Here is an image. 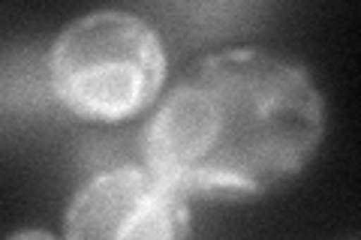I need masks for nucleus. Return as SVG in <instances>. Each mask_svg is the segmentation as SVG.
<instances>
[{
	"mask_svg": "<svg viewBox=\"0 0 361 240\" xmlns=\"http://www.w3.org/2000/svg\"><path fill=\"white\" fill-rule=\"evenodd\" d=\"M166 70L160 33L123 9L75 18L58 33L49 57L54 99L90 123L139 118L160 96Z\"/></svg>",
	"mask_w": 361,
	"mask_h": 240,
	"instance_id": "nucleus-2",
	"label": "nucleus"
},
{
	"mask_svg": "<svg viewBox=\"0 0 361 240\" xmlns=\"http://www.w3.org/2000/svg\"><path fill=\"white\" fill-rule=\"evenodd\" d=\"M325 135L307 66L262 49L205 54L142 130V163L187 201H256L289 187Z\"/></svg>",
	"mask_w": 361,
	"mask_h": 240,
	"instance_id": "nucleus-1",
	"label": "nucleus"
},
{
	"mask_svg": "<svg viewBox=\"0 0 361 240\" xmlns=\"http://www.w3.org/2000/svg\"><path fill=\"white\" fill-rule=\"evenodd\" d=\"M187 232V198L145 163L90 177L63 213V234L73 240H175Z\"/></svg>",
	"mask_w": 361,
	"mask_h": 240,
	"instance_id": "nucleus-3",
	"label": "nucleus"
}]
</instances>
